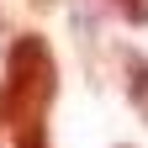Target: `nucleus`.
<instances>
[{
    "label": "nucleus",
    "mask_w": 148,
    "mask_h": 148,
    "mask_svg": "<svg viewBox=\"0 0 148 148\" xmlns=\"http://www.w3.org/2000/svg\"><path fill=\"white\" fill-rule=\"evenodd\" d=\"M122 74H127V79H122V90H127V101H132V111L148 122V58L127 48V53H122Z\"/></svg>",
    "instance_id": "nucleus-2"
},
{
    "label": "nucleus",
    "mask_w": 148,
    "mask_h": 148,
    "mask_svg": "<svg viewBox=\"0 0 148 148\" xmlns=\"http://www.w3.org/2000/svg\"><path fill=\"white\" fill-rule=\"evenodd\" d=\"M16 148H48V127H37V132H16Z\"/></svg>",
    "instance_id": "nucleus-4"
},
{
    "label": "nucleus",
    "mask_w": 148,
    "mask_h": 148,
    "mask_svg": "<svg viewBox=\"0 0 148 148\" xmlns=\"http://www.w3.org/2000/svg\"><path fill=\"white\" fill-rule=\"evenodd\" d=\"M53 95H58V58H53L42 32H21L5 53V79H0V116L11 132L48 127Z\"/></svg>",
    "instance_id": "nucleus-1"
},
{
    "label": "nucleus",
    "mask_w": 148,
    "mask_h": 148,
    "mask_svg": "<svg viewBox=\"0 0 148 148\" xmlns=\"http://www.w3.org/2000/svg\"><path fill=\"white\" fill-rule=\"evenodd\" d=\"M116 148H132V143H116Z\"/></svg>",
    "instance_id": "nucleus-6"
},
{
    "label": "nucleus",
    "mask_w": 148,
    "mask_h": 148,
    "mask_svg": "<svg viewBox=\"0 0 148 148\" xmlns=\"http://www.w3.org/2000/svg\"><path fill=\"white\" fill-rule=\"evenodd\" d=\"M0 138H5V116H0Z\"/></svg>",
    "instance_id": "nucleus-5"
},
{
    "label": "nucleus",
    "mask_w": 148,
    "mask_h": 148,
    "mask_svg": "<svg viewBox=\"0 0 148 148\" xmlns=\"http://www.w3.org/2000/svg\"><path fill=\"white\" fill-rule=\"evenodd\" d=\"M127 27H148V0H106Z\"/></svg>",
    "instance_id": "nucleus-3"
}]
</instances>
